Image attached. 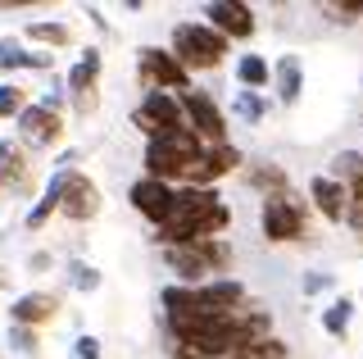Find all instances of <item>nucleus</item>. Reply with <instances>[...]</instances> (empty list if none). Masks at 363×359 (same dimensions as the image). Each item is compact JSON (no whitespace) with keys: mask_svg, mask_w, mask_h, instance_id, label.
<instances>
[{"mask_svg":"<svg viewBox=\"0 0 363 359\" xmlns=\"http://www.w3.org/2000/svg\"><path fill=\"white\" fill-rule=\"evenodd\" d=\"M223 228H227V205L218 200V192H209V187H186V192H177L173 214L159 228V241L173 250V245L209 241L213 232H223Z\"/></svg>","mask_w":363,"mask_h":359,"instance_id":"f257e3e1","label":"nucleus"},{"mask_svg":"<svg viewBox=\"0 0 363 359\" xmlns=\"http://www.w3.org/2000/svg\"><path fill=\"white\" fill-rule=\"evenodd\" d=\"M200 155H204L200 137L191 128H182V132L155 137L150 145H145V168H150V177H159V182H164V177H186Z\"/></svg>","mask_w":363,"mask_h":359,"instance_id":"f03ea898","label":"nucleus"},{"mask_svg":"<svg viewBox=\"0 0 363 359\" xmlns=\"http://www.w3.org/2000/svg\"><path fill=\"white\" fill-rule=\"evenodd\" d=\"M173 50L186 69H213L227 55V37L204 23H177L173 28Z\"/></svg>","mask_w":363,"mask_h":359,"instance_id":"7ed1b4c3","label":"nucleus"},{"mask_svg":"<svg viewBox=\"0 0 363 359\" xmlns=\"http://www.w3.org/2000/svg\"><path fill=\"white\" fill-rule=\"evenodd\" d=\"M132 118H136V128H145V132H150V141L186 128V123H182V100H173L168 92H150V96L141 100V109H136Z\"/></svg>","mask_w":363,"mask_h":359,"instance_id":"20e7f679","label":"nucleus"},{"mask_svg":"<svg viewBox=\"0 0 363 359\" xmlns=\"http://www.w3.org/2000/svg\"><path fill=\"white\" fill-rule=\"evenodd\" d=\"M168 264H173L182 277H200V273H209V268H223L227 250L218 241H191V245H173V250H168Z\"/></svg>","mask_w":363,"mask_h":359,"instance_id":"39448f33","label":"nucleus"},{"mask_svg":"<svg viewBox=\"0 0 363 359\" xmlns=\"http://www.w3.org/2000/svg\"><path fill=\"white\" fill-rule=\"evenodd\" d=\"M182 114H186L191 132H196L200 141H213V145H223V132H227V123H223L218 105H213L209 96H196V92H186V96H182Z\"/></svg>","mask_w":363,"mask_h":359,"instance_id":"423d86ee","label":"nucleus"},{"mask_svg":"<svg viewBox=\"0 0 363 359\" xmlns=\"http://www.w3.org/2000/svg\"><path fill=\"white\" fill-rule=\"evenodd\" d=\"M264 232L272 241H295L304 232V209L291 196H272L264 200Z\"/></svg>","mask_w":363,"mask_h":359,"instance_id":"0eeeda50","label":"nucleus"},{"mask_svg":"<svg viewBox=\"0 0 363 359\" xmlns=\"http://www.w3.org/2000/svg\"><path fill=\"white\" fill-rule=\"evenodd\" d=\"M141 77L150 92H159V87L186 92V64L177 55H164V50H141Z\"/></svg>","mask_w":363,"mask_h":359,"instance_id":"6e6552de","label":"nucleus"},{"mask_svg":"<svg viewBox=\"0 0 363 359\" xmlns=\"http://www.w3.org/2000/svg\"><path fill=\"white\" fill-rule=\"evenodd\" d=\"M132 205L141 209L150 223H159V228H164L168 214H173V205H177V196L168 192V182H159V177H141V182L132 187Z\"/></svg>","mask_w":363,"mask_h":359,"instance_id":"1a4fd4ad","label":"nucleus"},{"mask_svg":"<svg viewBox=\"0 0 363 359\" xmlns=\"http://www.w3.org/2000/svg\"><path fill=\"white\" fill-rule=\"evenodd\" d=\"M236 160H241V155H236V145H209V150L200 155L196 160V168H191V187H204V182H213V177H223V173H232L236 168Z\"/></svg>","mask_w":363,"mask_h":359,"instance_id":"9d476101","label":"nucleus"},{"mask_svg":"<svg viewBox=\"0 0 363 359\" xmlns=\"http://www.w3.org/2000/svg\"><path fill=\"white\" fill-rule=\"evenodd\" d=\"M18 128H23V137L37 141V145H55V141H60V114L45 109V105H28L18 114Z\"/></svg>","mask_w":363,"mask_h":359,"instance_id":"9b49d317","label":"nucleus"},{"mask_svg":"<svg viewBox=\"0 0 363 359\" xmlns=\"http://www.w3.org/2000/svg\"><path fill=\"white\" fill-rule=\"evenodd\" d=\"M55 309H60V296L50 291H28V296L14 300V323L18 328H37V323H50Z\"/></svg>","mask_w":363,"mask_h":359,"instance_id":"f8f14e48","label":"nucleus"},{"mask_svg":"<svg viewBox=\"0 0 363 359\" xmlns=\"http://www.w3.org/2000/svg\"><path fill=\"white\" fill-rule=\"evenodd\" d=\"M204 14L213 18V28L223 32V37H250L255 32V18H250L245 5H232V0H213Z\"/></svg>","mask_w":363,"mask_h":359,"instance_id":"ddd939ff","label":"nucleus"},{"mask_svg":"<svg viewBox=\"0 0 363 359\" xmlns=\"http://www.w3.org/2000/svg\"><path fill=\"white\" fill-rule=\"evenodd\" d=\"M64 214L68 219H91V214H96V209H100V192H96V187H91L86 182V177H73V173H68V187H64Z\"/></svg>","mask_w":363,"mask_h":359,"instance_id":"4468645a","label":"nucleus"},{"mask_svg":"<svg viewBox=\"0 0 363 359\" xmlns=\"http://www.w3.org/2000/svg\"><path fill=\"white\" fill-rule=\"evenodd\" d=\"M313 200H318V209H323L332 223H340V219H350V192L336 182V177H313Z\"/></svg>","mask_w":363,"mask_h":359,"instance_id":"2eb2a0df","label":"nucleus"},{"mask_svg":"<svg viewBox=\"0 0 363 359\" xmlns=\"http://www.w3.org/2000/svg\"><path fill=\"white\" fill-rule=\"evenodd\" d=\"M336 177L345 182V192H350V205L363 214V155L354 150H345V155H336ZM354 214V219H359Z\"/></svg>","mask_w":363,"mask_h":359,"instance_id":"dca6fc26","label":"nucleus"},{"mask_svg":"<svg viewBox=\"0 0 363 359\" xmlns=\"http://www.w3.org/2000/svg\"><path fill=\"white\" fill-rule=\"evenodd\" d=\"M96 73H100V55H96V50H86V60L77 64L73 73H68V87L77 92V109H91V105H96V100L86 96L91 87H96Z\"/></svg>","mask_w":363,"mask_h":359,"instance_id":"f3484780","label":"nucleus"},{"mask_svg":"<svg viewBox=\"0 0 363 359\" xmlns=\"http://www.w3.org/2000/svg\"><path fill=\"white\" fill-rule=\"evenodd\" d=\"M64 187H68V173H60V177H55V182H50V192L41 196V205H37V209H32V214H28V228H41V223H45V219L55 214V209L64 205Z\"/></svg>","mask_w":363,"mask_h":359,"instance_id":"a211bd4d","label":"nucleus"},{"mask_svg":"<svg viewBox=\"0 0 363 359\" xmlns=\"http://www.w3.org/2000/svg\"><path fill=\"white\" fill-rule=\"evenodd\" d=\"M277 96L286 100V105L300 96V60H295V55H281L277 60Z\"/></svg>","mask_w":363,"mask_h":359,"instance_id":"6ab92c4d","label":"nucleus"},{"mask_svg":"<svg viewBox=\"0 0 363 359\" xmlns=\"http://www.w3.org/2000/svg\"><path fill=\"white\" fill-rule=\"evenodd\" d=\"M236 77H241L245 87H268V64L259 60V55H245V60L236 64Z\"/></svg>","mask_w":363,"mask_h":359,"instance_id":"aec40b11","label":"nucleus"},{"mask_svg":"<svg viewBox=\"0 0 363 359\" xmlns=\"http://www.w3.org/2000/svg\"><path fill=\"white\" fill-rule=\"evenodd\" d=\"M350 314H354V305H350V300H345V296H340V300H336V305H327V314H323V328H327V332H332V336H340V332H345V328H350Z\"/></svg>","mask_w":363,"mask_h":359,"instance_id":"412c9836","label":"nucleus"},{"mask_svg":"<svg viewBox=\"0 0 363 359\" xmlns=\"http://www.w3.org/2000/svg\"><path fill=\"white\" fill-rule=\"evenodd\" d=\"M232 359H286V346L281 341H255V346H241Z\"/></svg>","mask_w":363,"mask_h":359,"instance_id":"4be33fe9","label":"nucleus"},{"mask_svg":"<svg viewBox=\"0 0 363 359\" xmlns=\"http://www.w3.org/2000/svg\"><path fill=\"white\" fill-rule=\"evenodd\" d=\"M28 37H32V41H50V46H64L73 32H68L64 23H32V28H28Z\"/></svg>","mask_w":363,"mask_h":359,"instance_id":"5701e85b","label":"nucleus"},{"mask_svg":"<svg viewBox=\"0 0 363 359\" xmlns=\"http://www.w3.org/2000/svg\"><path fill=\"white\" fill-rule=\"evenodd\" d=\"M18 168H23V155H18L9 141H0V187H5V182H14V173H18Z\"/></svg>","mask_w":363,"mask_h":359,"instance_id":"b1692460","label":"nucleus"},{"mask_svg":"<svg viewBox=\"0 0 363 359\" xmlns=\"http://www.w3.org/2000/svg\"><path fill=\"white\" fill-rule=\"evenodd\" d=\"M23 64H28V55H23L18 41H14V37L0 41V69H23Z\"/></svg>","mask_w":363,"mask_h":359,"instance_id":"393cba45","label":"nucleus"},{"mask_svg":"<svg viewBox=\"0 0 363 359\" xmlns=\"http://www.w3.org/2000/svg\"><path fill=\"white\" fill-rule=\"evenodd\" d=\"M23 92L18 87H0V118H9V114H23Z\"/></svg>","mask_w":363,"mask_h":359,"instance_id":"a878e982","label":"nucleus"},{"mask_svg":"<svg viewBox=\"0 0 363 359\" xmlns=\"http://www.w3.org/2000/svg\"><path fill=\"white\" fill-rule=\"evenodd\" d=\"M232 109H236V114H241V118H264V109H268V105H264V100H259V96L241 92V96H236V105H232Z\"/></svg>","mask_w":363,"mask_h":359,"instance_id":"bb28decb","label":"nucleus"},{"mask_svg":"<svg viewBox=\"0 0 363 359\" xmlns=\"http://www.w3.org/2000/svg\"><path fill=\"white\" fill-rule=\"evenodd\" d=\"M73 287H82V291H96L100 287V273L91 264H73Z\"/></svg>","mask_w":363,"mask_h":359,"instance_id":"cd10ccee","label":"nucleus"},{"mask_svg":"<svg viewBox=\"0 0 363 359\" xmlns=\"http://www.w3.org/2000/svg\"><path fill=\"white\" fill-rule=\"evenodd\" d=\"M9 346H14V350H32V346H37V336H32V328H18V323H14V332H9Z\"/></svg>","mask_w":363,"mask_h":359,"instance_id":"c85d7f7f","label":"nucleus"},{"mask_svg":"<svg viewBox=\"0 0 363 359\" xmlns=\"http://www.w3.org/2000/svg\"><path fill=\"white\" fill-rule=\"evenodd\" d=\"M73 355H77V359H100V341H96V336H77Z\"/></svg>","mask_w":363,"mask_h":359,"instance_id":"c756f323","label":"nucleus"},{"mask_svg":"<svg viewBox=\"0 0 363 359\" xmlns=\"http://www.w3.org/2000/svg\"><path fill=\"white\" fill-rule=\"evenodd\" d=\"M177 359H204V355H196V350H186V346H182V350H177Z\"/></svg>","mask_w":363,"mask_h":359,"instance_id":"7c9ffc66","label":"nucleus"}]
</instances>
